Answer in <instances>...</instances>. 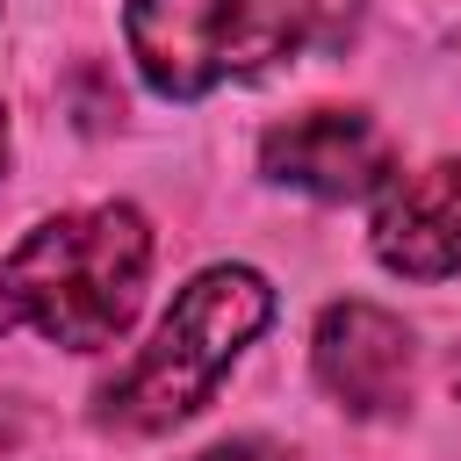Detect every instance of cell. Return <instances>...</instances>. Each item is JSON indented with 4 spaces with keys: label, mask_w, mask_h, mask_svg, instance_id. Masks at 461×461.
Masks as SVG:
<instances>
[{
    "label": "cell",
    "mask_w": 461,
    "mask_h": 461,
    "mask_svg": "<svg viewBox=\"0 0 461 461\" xmlns=\"http://www.w3.org/2000/svg\"><path fill=\"white\" fill-rule=\"evenodd\" d=\"M375 252H382V267H396L411 281L461 274V158L418 166V173H403L382 194V209H375Z\"/></svg>",
    "instance_id": "obj_6"
},
{
    "label": "cell",
    "mask_w": 461,
    "mask_h": 461,
    "mask_svg": "<svg viewBox=\"0 0 461 461\" xmlns=\"http://www.w3.org/2000/svg\"><path fill=\"white\" fill-rule=\"evenodd\" d=\"M317 375L360 418L396 411L403 389H411V331H403V317H389L375 303H331L317 317Z\"/></svg>",
    "instance_id": "obj_5"
},
{
    "label": "cell",
    "mask_w": 461,
    "mask_h": 461,
    "mask_svg": "<svg viewBox=\"0 0 461 461\" xmlns=\"http://www.w3.org/2000/svg\"><path fill=\"white\" fill-rule=\"evenodd\" d=\"M259 158H267L274 180L310 187V194H324V202H353V194H367V187L389 173L382 130H375L367 115H353V108H310V115L274 122L267 144H259Z\"/></svg>",
    "instance_id": "obj_4"
},
{
    "label": "cell",
    "mask_w": 461,
    "mask_h": 461,
    "mask_svg": "<svg viewBox=\"0 0 461 461\" xmlns=\"http://www.w3.org/2000/svg\"><path fill=\"white\" fill-rule=\"evenodd\" d=\"M0 158H7V115H0Z\"/></svg>",
    "instance_id": "obj_8"
},
{
    "label": "cell",
    "mask_w": 461,
    "mask_h": 461,
    "mask_svg": "<svg viewBox=\"0 0 461 461\" xmlns=\"http://www.w3.org/2000/svg\"><path fill=\"white\" fill-rule=\"evenodd\" d=\"M310 0H130V58L158 94H209L230 72H259L303 50Z\"/></svg>",
    "instance_id": "obj_3"
},
{
    "label": "cell",
    "mask_w": 461,
    "mask_h": 461,
    "mask_svg": "<svg viewBox=\"0 0 461 461\" xmlns=\"http://www.w3.org/2000/svg\"><path fill=\"white\" fill-rule=\"evenodd\" d=\"M274 295L252 267H209L180 288V303L166 310V324L151 331V346L101 389V425H122V432H166L180 425L209 389L216 375L238 360L245 339H259Z\"/></svg>",
    "instance_id": "obj_2"
},
{
    "label": "cell",
    "mask_w": 461,
    "mask_h": 461,
    "mask_svg": "<svg viewBox=\"0 0 461 461\" xmlns=\"http://www.w3.org/2000/svg\"><path fill=\"white\" fill-rule=\"evenodd\" d=\"M194 461H288V454L267 447V439H223V447H209V454H194Z\"/></svg>",
    "instance_id": "obj_7"
},
{
    "label": "cell",
    "mask_w": 461,
    "mask_h": 461,
    "mask_svg": "<svg viewBox=\"0 0 461 461\" xmlns=\"http://www.w3.org/2000/svg\"><path fill=\"white\" fill-rule=\"evenodd\" d=\"M144 267H151V230L130 202L50 216L0 259V331L36 324L50 346L94 353L130 324Z\"/></svg>",
    "instance_id": "obj_1"
}]
</instances>
